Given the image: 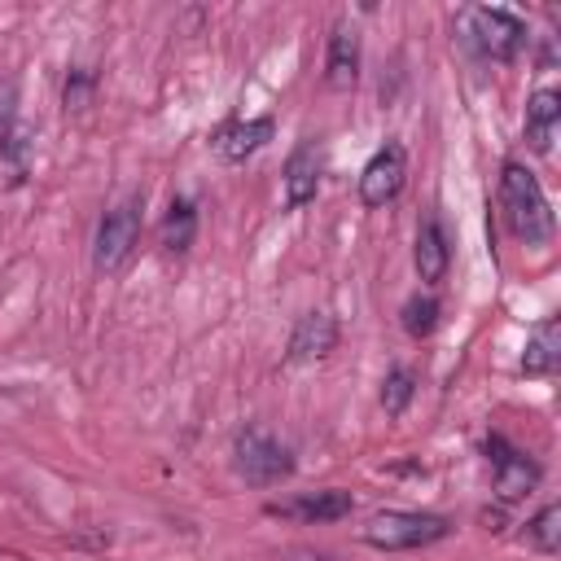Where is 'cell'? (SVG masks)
<instances>
[{"instance_id":"17","label":"cell","mask_w":561,"mask_h":561,"mask_svg":"<svg viewBox=\"0 0 561 561\" xmlns=\"http://www.w3.org/2000/svg\"><path fill=\"white\" fill-rule=\"evenodd\" d=\"M526 539L539 548V552H557L561 548V504H543L530 522H526Z\"/></svg>"},{"instance_id":"4","label":"cell","mask_w":561,"mask_h":561,"mask_svg":"<svg viewBox=\"0 0 561 561\" xmlns=\"http://www.w3.org/2000/svg\"><path fill=\"white\" fill-rule=\"evenodd\" d=\"M465 26H469L473 48L482 57H491V61H513L522 53V44H526V26L508 9H469Z\"/></svg>"},{"instance_id":"13","label":"cell","mask_w":561,"mask_h":561,"mask_svg":"<svg viewBox=\"0 0 561 561\" xmlns=\"http://www.w3.org/2000/svg\"><path fill=\"white\" fill-rule=\"evenodd\" d=\"M557 127H561V96H557L552 88H539V92L526 101V145H530L535 153H552Z\"/></svg>"},{"instance_id":"20","label":"cell","mask_w":561,"mask_h":561,"mask_svg":"<svg viewBox=\"0 0 561 561\" xmlns=\"http://www.w3.org/2000/svg\"><path fill=\"white\" fill-rule=\"evenodd\" d=\"M13 136H18V88L13 79H0V153L9 149Z\"/></svg>"},{"instance_id":"18","label":"cell","mask_w":561,"mask_h":561,"mask_svg":"<svg viewBox=\"0 0 561 561\" xmlns=\"http://www.w3.org/2000/svg\"><path fill=\"white\" fill-rule=\"evenodd\" d=\"M438 311H443V307H438V298H430V294H425V298H421V294L408 298V302H403V333L430 337L434 324H438Z\"/></svg>"},{"instance_id":"10","label":"cell","mask_w":561,"mask_h":561,"mask_svg":"<svg viewBox=\"0 0 561 561\" xmlns=\"http://www.w3.org/2000/svg\"><path fill=\"white\" fill-rule=\"evenodd\" d=\"M320 167H324V153H320V145L307 136V140L289 153V162H285V206H289V210H298V206H307V202L316 197V188H320Z\"/></svg>"},{"instance_id":"8","label":"cell","mask_w":561,"mask_h":561,"mask_svg":"<svg viewBox=\"0 0 561 561\" xmlns=\"http://www.w3.org/2000/svg\"><path fill=\"white\" fill-rule=\"evenodd\" d=\"M351 508H355L351 491H337V486L316 491V495H294V500H272L267 504L272 517H289V522H337Z\"/></svg>"},{"instance_id":"3","label":"cell","mask_w":561,"mask_h":561,"mask_svg":"<svg viewBox=\"0 0 561 561\" xmlns=\"http://www.w3.org/2000/svg\"><path fill=\"white\" fill-rule=\"evenodd\" d=\"M451 526L447 517L438 513H408V508H386V513H373L364 522V543L368 548H381V552H403V548H425L434 539H443Z\"/></svg>"},{"instance_id":"9","label":"cell","mask_w":561,"mask_h":561,"mask_svg":"<svg viewBox=\"0 0 561 561\" xmlns=\"http://www.w3.org/2000/svg\"><path fill=\"white\" fill-rule=\"evenodd\" d=\"M267 140H272V118H228V123L210 136V149H215L224 162H245V158L259 153Z\"/></svg>"},{"instance_id":"12","label":"cell","mask_w":561,"mask_h":561,"mask_svg":"<svg viewBox=\"0 0 561 561\" xmlns=\"http://www.w3.org/2000/svg\"><path fill=\"white\" fill-rule=\"evenodd\" d=\"M355 79H359V35L355 26L337 22L329 35V53H324V83L333 92H346L355 88Z\"/></svg>"},{"instance_id":"1","label":"cell","mask_w":561,"mask_h":561,"mask_svg":"<svg viewBox=\"0 0 561 561\" xmlns=\"http://www.w3.org/2000/svg\"><path fill=\"white\" fill-rule=\"evenodd\" d=\"M500 210H504V224L517 241H526V245L552 241V206H548L539 180L522 162L500 167Z\"/></svg>"},{"instance_id":"7","label":"cell","mask_w":561,"mask_h":561,"mask_svg":"<svg viewBox=\"0 0 561 561\" xmlns=\"http://www.w3.org/2000/svg\"><path fill=\"white\" fill-rule=\"evenodd\" d=\"M486 460H491L495 491H500V500H504V504L522 500V495L539 482V465H535V460H526L517 447H508L500 434H491V438H486Z\"/></svg>"},{"instance_id":"19","label":"cell","mask_w":561,"mask_h":561,"mask_svg":"<svg viewBox=\"0 0 561 561\" xmlns=\"http://www.w3.org/2000/svg\"><path fill=\"white\" fill-rule=\"evenodd\" d=\"M412 390H416L412 368H390V373H386V381H381V408H386V416H399V412L408 408Z\"/></svg>"},{"instance_id":"11","label":"cell","mask_w":561,"mask_h":561,"mask_svg":"<svg viewBox=\"0 0 561 561\" xmlns=\"http://www.w3.org/2000/svg\"><path fill=\"white\" fill-rule=\"evenodd\" d=\"M337 346V320L329 311H307L298 316L294 333H289V364H307V359H324Z\"/></svg>"},{"instance_id":"14","label":"cell","mask_w":561,"mask_h":561,"mask_svg":"<svg viewBox=\"0 0 561 561\" xmlns=\"http://www.w3.org/2000/svg\"><path fill=\"white\" fill-rule=\"evenodd\" d=\"M412 259H416V272H421L425 285H438V280L447 276V232H443V224H438L434 215L421 219Z\"/></svg>"},{"instance_id":"16","label":"cell","mask_w":561,"mask_h":561,"mask_svg":"<svg viewBox=\"0 0 561 561\" xmlns=\"http://www.w3.org/2000/svg\"><path fill=\"white\" fill-rule=\"evenodd\" d=\"M193 237H197V210H193L188 197H175L167 219H162V250L167 254H184L193 245Z\"/></svg>"},{"instance_id":"2","label":"cell","mask_w":561,"mask_h":561,"mask_svg":"<svg viewBox=\"0 0 561 561\" xmlns=\"http://www.w3.org/2000/svg\"><path fill=\"white\" fill-rule=\"evenodd\" d=\"M232 465L250 486H276L294 473V451L263 425H245L232 438Z\"/></svg>"},{"instance_id":"15","label":"cell","mask_w":561,"mask_h":561,"mask_svg":"<svg viewBox=\"0 0 561 561\" xmlns=\"http://www.w3.org/2000/svg\"><path fill=\"white\" fill-rule=\"evenodd\" d=\"M557 355H561V324H557V316H548V320L535 324V333L526 337L522 373H526V377H548V373L557 368Z\"/></svg>"},{"instance_id":"5","label":"cell","mask_w":561,"mask_h":561,"mask_svg":"<svg viewBox=\"0 0 561 561\" xmlns=\"http://www.w3.org/2000/svg\"><path fill=\"white\" fill-rule=\"evenodd\" d=\"M136 237H140V197H127V202H118L114 210H105V219H101V228H96L92 263H96L101 272H118V267L127 263Z\"/></svg>"},{"instance_id":"6","label":"cell","mask_w":561,"mask_h":561,"mask_svg":"<svg viewBox=\"0 0 561 561\" xmlns=\"http://www.w3.org/2000/svg\"><path fill=\"white\" fill-rule=\"evenodd\" d=\"M403 175H408V153L399 140H386L359 171V202L364 206H386L399 197L403 188Z\"/></svg>"}]
</instances>
